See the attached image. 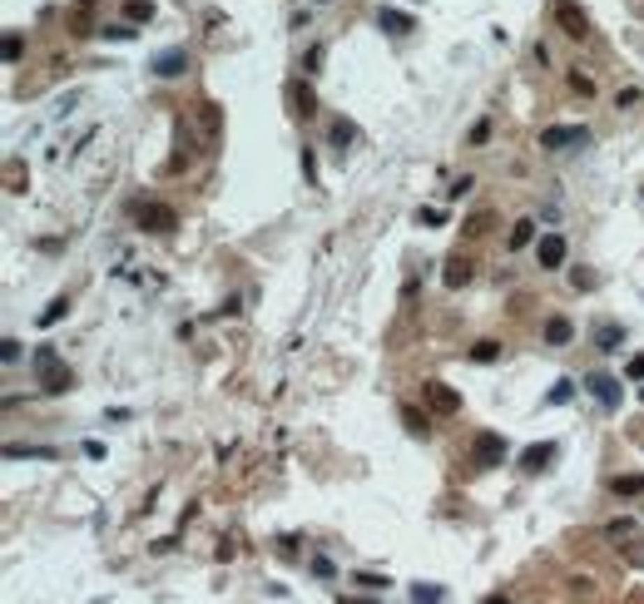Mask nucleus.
I'll return each mask as SVG.
<instances>
[{
    "mask_svg": "<svg viewBox=\"0 0 644 604\" xmlns=\"http://www.w3.org/2000/svg\"><path fill=\"white\" fill-rule=\"evenodd\" d=\"M506 451H511V441H506V436H496V431H481L476 441H471V466L491 471V466H501V461H506Z\"/></svg>",
    "mask_w": 644,
    "mask_h": 604,
    "instance_id": "20e7f679",
    "label": "nucleus"
},
{
    "mask_svg": "<svg viewBox=\"0 0 644 604\" xmlns=\"http://www.w3.org/2000/svg\"><path fill=\"white\" fill-rule=\"evenodd\" d=\"M99 40H115V45H124V40H134V25H104V30H99Z\"/></svg>",
    "mask_w": 644,
    "mask_h": 604,
    "instance_id": "bb28decb",
    "label": "nucleus"
},
{
    "mask_svg": "<svg viewBox=\"0 0 644 604\" xmlns=\"http://www.w3.org/2000/svg\"><path fill=\"white\" fill-rule=\"evenodd\" d=\"M441 584H411V604H441Z\"/></svg>",
    "mask_w": 644,
    "mask_h": 604,
    "instance_id": "5701e85b",
    "label": "nucleus"
},
{
    "mask_svg": "<svg viewBox=\"0 0 644 604\" xmlns=\"http://www.w3.org/2000/svg\"><path fill=\"white\" fill-rule=\"evenodd\" d=\"M639 402H644V392H639Z\"/></svg>",
    "mask_w": 644,
    "mask_h": 604,
    "instance_id": "ea45409f",
    "label": "nucleus"
},
{
    "mask_svg": "<svg viewBox=\"0 0 644 604\" xmlns=\"http://www.w3.org/2000/svg\"><path fill=\"white\" fill-rule=\"evenodd\" d=\"M352 139H357V129H352V124H332V149H347Z\"/></svg>",
    "mask_w": 644,
    "mask_h": 604,
    "instance_id": "c85d7f7f",
    "label": "nucleus"
},
{
    "mask_svg": "<svg viewBox=\"0 0 644 604\" xmlns=\"http://www.w3.org/2000/svg\"><path fill=\"white\" fill-rule=\"evenodd\" d=\"M585 392L595 397L605 411H615L620 397H624V387H620V376H615V371H585Z\"/></svg>",
    "mask_w": 644,
    "mask_h": 604,
    "instance_id": "39448f33",
    "label": "nucleus"
},
{
    "mask_svg": "<svg viewBox=\"0 0 644 604\" xmlns=\"http://www.w3.org/2000/svg\"><path fill=\"white\" fill-rule=\"evenodd\" d=\"M629 376H634V381L644 376V357H634V362H629Z\"/></svg>",
    "mask_w": 644,
    "mask_h": 604,
    "instance_id": "c9c22d12",
    "label": "nucleus"
},
{
    "mask_svg": "<svg viewBox=\"0 0 644 604\" xmlns=\"http://www.w3.org/2000/svg\"><path fill=\"white\" fill-rule=\"evenodd\" d=\"M555 25H560L570 40H585V35H590V20H585V10L575 6V0H555Z\"/></svg>",
    "mask_w": 644,
    "mask_h": 604,
    "instance_id": "0eeeda50",
    "label": "nucleus"
},
{
    "mask_svg": "<svg viewBox=\"0 0 644 604\" xmlns=\"http://www.w3.org/2000/svg\"><path fill=\"white\" fill-rule=\"evenodd\" d=\"M6 461H55L50 446H6Z\"/></svg>",
    "mask_w": 644,
    "mask_h": 604,
    "instance_id": "a211bd4d",
    "label": "nucleus"
},
{
    "mask_svg": "<svg viewBox=\"0 0 644 604\" xmlns=\"http://www.w3.org/2000/svg\"><path fill=\"white\" fill-rule=\"evenodd\" d=\"M605 535H610L615 550H624V560H629V565H639V560H644V535H639V520L620 515V520H610V525H605Z\"/></svg>",
    "mask_w": 644,
    "mask_h": 604,
    "instance_id": "f03ea898",
    "label": "nucleus"
},
{
    "mask_svg": "<svg viewBox=\"0 0 644 604\" xmlns=\"http://www.w3.org/2000/svg\"><path fill=\"white\" fill-rule=\"evenodd\" d=\"M550 456H555V446H550V441H541V446H530V451L520 456V471H541V466H546Z\"/></svg>",
    "mask_w": 644,
    "mask_h": 604,
    "instance_id": "6ab92c4d",
    "label": "nucleus"
},
{
    "mask_svg": "<svg viewBox=\"0 0 644 604\" xmlns=\"http://www.w3.org/2000/svg\"><path fill=\"white\" fill-rule=\"evenodd\" d=\"M0 362H20V342L6 337V347H0Z\"/></svg>",
    "mask_w": 644,
    "mask_h": 604,
    "instance_id": "473e14b6",
    "label": "nucleus"
},
{
    "mask_svg": "<svg viewBox=\"0 0 644 604\" xmlns=\"http://www.w3.org/2000/svg\"><path fill=\"white\" fill-rule=\"evenodd\" d=\"M426 406H432V411H441V416H456L461 411V392L456 387H446V381H426Z\"/></svg>",
    "mask_w": 644,
    "mask_h": 604,
    "instance_id": "6e6552de",
    "label": "nucleus"
},
{
    "mask_svg": "<svg viewBox=\"0 0 644 604\" xmlns=\"http://www.w3.org/2000/svg\"><path fill=\"white\" fill-rule=\"evenodd\" d=\"M402 426L411 431V436H421V441H426V436H432V421H426L416 406H402Z\"/></svg>",
    "mask_w": 644,
    "mask_h": 604,
    "instance_id": "aec40b11",
    "label": "nucleus"
},
{
    "mask_svg": "<svg viewBox=\"0 0 644 604\" xmlns=\"http://www.w3.org/2000/svg\"><path fill=\"white\" fill-rule=\"evenodd\" d=\"M416 223H426V228H437V223H441V208H416Z\"/></svg>",
    "mask_w": 644,
    "mask_h": 604,
    "instance_id": "7c9ffc66",
    "label": "nucleus"
},
{
    "mask_svg": "<svg viewBox=\"0 0 644 604\" xmlns=\"http://www.w3.org/2000/svg\"><path fill=\"white\" fill-rule=\"evenodd\" d=\"M496 357H501V342H491V337L471 347V362H496Z\"/></svg>",
    "mask_w": 644,
    "mask_h": 604,
    "instance_id": "a878e982",
    "label": "nucleus"
},
{
    "mask_svg": "<svg viewBox=\"0 0 644 604\" xmlns=\"http://www.w3.org/2000/svg\"><path fill=\"white\" fill-rule=\"evenodd\" d=\"M620 342H624V327H615V322H600V327H595V347H600V352H615Z\"/></svg>",
    "mask_w": 644,
    "mask_h": 604,
    "instance_id": "dca6fc26",
    "label": "nucleus"
},
{
    "mask_svg": "<svg viewBox=\"0 0 644 604\" xmlns=\"http://www.w3.org/2000/svg\"><path fill=\"white\" fill-rule=\"evenodd\" d=\"M530 238H535V218H520V223L511 228V238H506V243H511V248H525Z\"/></svg>",
    "mask_w": 644,
    "mask_h": 604,
    "instance_id": "b1692460",
    "label": "nucleus"
},
{
    "mask_svg": "<svg viewBox=\"0 0 644 604\" xmlns=\"http://www.w3.org/2000/svg\"><path fill=\"white\" fill-rule=\"evenodd\" d=\"M337 604H357V599H337Z\"/></svg>",
    "mask_w": 644,
    "mask_h": 604,
    "instance_id": "4c0bfd02",
    "label": "nucleus"
},
{
    "mask_svg": "<svg viewBox=\"0 0 644 604\" xmlns=\"http://www.w3.org/2000/svg\"><path fill=\"white\" fill-rule=\"evenodd\" d=\"M35 381H40V392H50V397H65L75 387V376H70V367H65V357L55 347L35 352Z\"/></svg>",
    "mask_w": 644,
    "mask_h": 604,
    "instance_id": "f257e3e1",
    "label": "nucleus"
},
{
    "mask_svg": "<svg viewBox=\"0 0 644 604\" xmlns=\"http://www.w3.org/2000/svg\"><path fill=\"white\" fill-rule=\"evenodd\" d=\"M565 263V238L560 233H546L541 238V267H560Z\"/></svg>",
    "mask_w": 644,
    "mask_h": 604,
    "instance_id": "9b49d317",
    "label": "nucleus"
},
{
    "mask_svg": "<svg viewBox=\"0 0 644 604\" xmlns=\"http://www.w3.org/2000/svg\"><path fill=\"white\" fill-rule=\"evenodd\" d=\"M312 6H328V0H312Z\"/></svg>",
    "mask_w": 644,
    "mask_h": 604,
    "instance_id": "58836bf2",
    "label": "nucleus"
},
{
    "mask_svg": "<svg viewBox=\"0 0 644 604\" xmlns=\"http://www.w3.org/2000/svg\"><path fill=\"white\" fill-rule=\"evenodd\" d=\"M124 20H129V25L154 20V0H129V6H124Z\"/></svg>",
    "mask_w": 644,
    "mask_h": 604,
    "instance_id": "4be33fe9",
    "label": "nucleus"
},
{
    "mask_svg": "<svg viewBox=\"0 0 644 604\" xmlns=\"http://www.w3.org/2000/svg\"><path fill=\"white\" fill-rule=\"evenodd\" d=\"M293 104H298V115L307 119V115H317V94H312V84L307 80H298L293 84Z\"/></svg>",
    "mask_w": 644,
    "mask_h": 604,
    "instance_id": "f3484780",
    "label": "nucleus"
},
{
    "mask_svg": "<svg viewBox=\"0 0 644 604\" xmlns=\"http://www.w3.org/2000/svg\"><path fill=\"white\" fill-rule=\"evenodd\" d=\"M570 397H575V381H570V376H560L555 387H550V397H546V402H550V406H565Z\"/></svg>",
    "mask_w": 644,
    "mask_h": 604,
    "instance_id": "393cba45",
    "label": "nucleus"
},
{
    "mask_svg": "<svg viewBox=\"0 0 644 604\" xmlns=\"http://www.w3.org/2000/svg\"><path fill=\"white\" fill-rule=\"evenodd\" d=\"M610 490H615V496H624V501H634V496H644V471H629V476H615V480H610Z\"/></svg>",
    "mask_w": 644,
    "mask_h": 604,
    "instance_id": "ddd939ff",
    "label": "nucleus"
},
{
    "mask_svg": "<svg viewBox=\"0 0 644 604\" xmlns=\"http://www.w3.org/2000/svg\"><path fill=\"white\" fill-rule=\"evenodd\" d=\"M357 584H367V589H387V575H357Z\"/></svg>",
    "mask_w": 644,
    "mask_h": 604,
    "instance_id": "72a5a7b5",
    "label": "nucleus"
},
{
    "mask_svg": "<svg viewBox=\"0 0 644 604\" xmlns=\"http://www.w3.org/2000/svg\"><path fill=\"white\" fill-rule=\"evenodd\" d=\"M302 174H307V184H317V163H312V154L302 149Z\"/></svg>",
    "mask_w": 644,
    "mask_h": 604,
    "instance_id": "f704fd0d",
    "label": "nucleus"
},
{
    "mask_svg": "<svg viewBox=\"0 0 644 604\" xmlns=\"http://www.w3.org/2000/svg\"><path fill=\"white\" fill-rule=\"evenodd\" d=\"M565 80H570V89H575V94H585V99L595 94V80H590V75H580V70H570Z\"/></svg>",
    "mask_w": 644,
    "mask_h": 604,
    "instance_id": "cd10ccee",
    "label": "nucleus"
},
{
    "mask_svg": "<svg viewBox=\"0 0 644 604\" xmlns=\"http://www.w3.org/2000/svg\"><path fill=\"white\" fill-rule=\"evenodd\" d=\"M20 50H25V40L10 30V35H6V65H15V60H20Z\"/></svg>",
    "mask_w": 644,
    "mask_h": 604,
    "instance_id": "c756f323",
    "label": "nucleus"
},
{
    "mask_svg": "<svg viewBox=\"0 0 644 604\" xmlns=\"http://www.w3.org/2000/svg\"><path fill=\"white\" fill-rule=\"evenodd\" d=\"M65 312H70V297H50V302H45V312H40L35 322H40V327H55Z\"/></svg>",
    "mask_w": 644,
    "mask_h": 604,
    "instance_id": "412c9836",
    "label": "nucleus"
},
{
    "mask_svg": "<svg viewBox=\"0 0 644 604\" xmlns=\"http://www.w3.org/2000/svg\"><path fill=\"white\" fill-rule=\"evenodd\" d=\"M481 604H511V594H486Z\"/></svg>",
    "mask_w": 644,
    "mask_h": 604,
    "instance_id": "e433bc0d",
    "label": "nucleus"
},
{
    "mask_svg": "<svg viewBox=\"0 0 644 604\" xmlns=\"http://www.w3.org/2000/svg\"><path fill=\"white\" fill-rule=\"evenodd\" d=\"M149 70H154L159 80H174V75L189 70V54H184V50H159L154 60H149Z\"/></svg>",
    "mask_w": 644,
    "mask_h": 604,
    "instance_id": "1a4fd4ad",
    "label": "nucleus"
},
{
    "mask_svg": "<svg viewBox=\"0 0 644 604\" xmlns=\"http://www.w3.org/2000/svg\"><path fill=\"white\" fill-rule=\"evenodd\" d=\"M570 337H575V322H570V317H550V322H546V342H550V347H565Z\"/></svg>",
    "mask_w": 644,
    "mask_h": 604,
    "instance_id": "4468645a",
    "label": "nucleus"
},
{
    "mask_svg": "<svg viewBox=\"0 0 644 604\" xmlns=\"http://www.w3.org/2000/svg\"><path fill=\"white\" fill-rule=\"evenodd\" d=\"M580 144H590L585 124H550V129H541V149H580Z\"/></svg>",
    "mask_w": 644,
    "mask_h": 604,
    "instance_id": "423d86ee",
    "label": "nucleus"
},
{
    "mask_svg": "<svg viewBox=\"0 0 644 604\" xmlns=\"http://www.w3.org/2000/svg\"><path fill=\"white\" fill-rule=\"evenodd\" d=\"M491 139V119H476V129H471V144H486Z\"/></svg>",
    "mask_w": 644,
    "mask_h": 604,
    "instance_id": "2f4dec72",
    "label": "nucleus"
},
{
    "mask_svg": "<svg viewBox=\"0 0 644 604\" xmlns=\"http://www.w3.org/2000/svg\"><path fill=\"white\" fill-rule=\"evenodd\" d=\"M377 25H382V30H387V35H397V40H402V35H411V30H416V20H411V15H407V10H392V6H382V10H377Z\"/></svg>",
    "mask_w": 644,
    "mask_h": 604,
    "instance_id": "9d476101",
    "label": "nucleus"
},
{
    "mask_svg": "<svg viewBox=\"0 0 644 604\" xmlns=\"http://www.w3.org/2000/svg\"><path fill=\"white\" fill-rule=\"evenodd\" d=\"M491 228H496V213H471L461 223V238H486Z\"/></svg>",
    "mask_w": 644,
    "mask_h": 604,
    "instance_id": "2eb2a0df",
    "label": "nucleus"
},
{
    "mask_svg": "<svg viewBox=\"0 0 644 604\" xmlns=\"http://www.w3.org/2000/svg\"><path fill=\"white\" fill-rule=\"evenodd\" d=\"M441 283H446V288H466V283H471V263H466V258H446Z\"/></svg>",
    "mask_w": 644,
    "mask_h": 604,
    "instance_id": "f8f14e48",
    "label": "nucleus"
},
{
    "mask_svg": "<svg viewBox=\"0 0 644 604\" xmlns=\"http://www.w3.org/2000/svg\"><path fill=\"white\" fill-rule=\"evenodd\" d=\"M134 218H139V228H144V233H159V238H169V233L179 228V213H174L164 198L139 203V213H134Z\"/></svg>",
    "mask_w": 644,
    "mask_h": 604,
    "instance_id": "7ed1b4c3",
    "label": "nucleus"
}]
</instances>
